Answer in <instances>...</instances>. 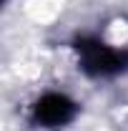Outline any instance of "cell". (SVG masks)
<instances>
[{
  "label": "cell",
  "instance_id": "obj_1",
  "mask_svg": "<svg viewBox=\"0 0 128 131\" xmlns=\"http://www.w3.org/2000/svg\"><path fill=\"white\" fill-rule=\"evenodd\" d=\"M75 50L80 53V68L88 76H116L128 68V50L108 48L96 38H78Z\"/></svg>",
  "mask_w": 128,
  "mask_h": 131
},
{
  "label": "cell",
  "instance_id": "obj_2",
  "mask_svg": "<svg viewBox=\"0 0 128 131\" xmlns=\"http://www.w3.org/2000/svg\"><path fill=\"white\" fill-rule=\"evenodd\" d=\"M75 111H78V106L68 96H63V93H45L33 106V121L38 126H45V129H58V126H65L68 121H73Z\"/></svg>",
  "mask_w": 128,
  "mask_h": 131
}]
</instances>
